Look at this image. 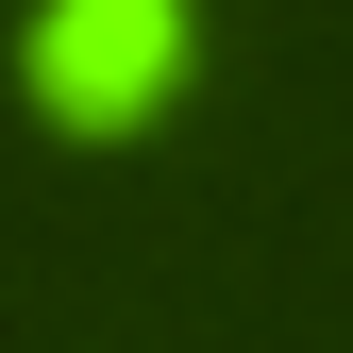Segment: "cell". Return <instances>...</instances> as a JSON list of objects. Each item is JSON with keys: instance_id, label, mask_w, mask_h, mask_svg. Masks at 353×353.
Listing matches in <instances>:
<instances>
[{"instance_id": "cell-1", "label": "cell", "mask_w": 353, "mask_h": 353, "mask_svg": "<svg viewBox=\"0 0 353 353\" xmlns=\"http://www.w3.org/2000/svg\"><path fill=\"white\" fill-rule=\"evenodd\" d=\"M185 51H202L185 0H51V17L17 34V84H34V118H68V135H135V118L185 101Z\"/></svg>"}]
</instances>
